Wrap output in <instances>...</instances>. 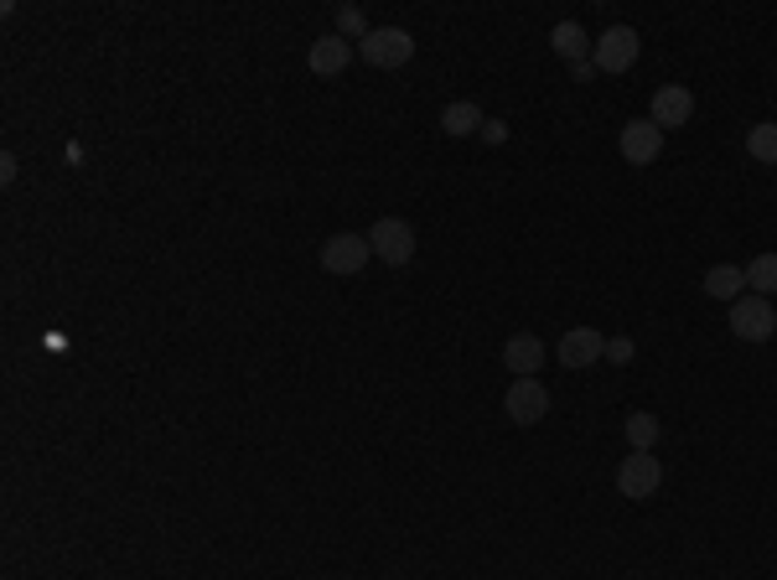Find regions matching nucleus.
I'll return each mask as SVG.
<instances>
[{"instance_id": "f257e3e1", "label": "nucleus", "mask_w": 777, "mask_h": 580, "mask_svg": "<svg viewBox=\"0 0 777 580\" xmlns=\"http://www.w3.org/2000/svg\"><path fill=\"white\" fill-rule=\"evenodd\" d=\"M358 52L368 68H404V62L415 58V37H410L404 26H374V32L358 42Z\"/></svg>"}, {"instance_id": "f03ea898", "label": "nucleus", "mask_w": 777, "mask_h": 580, "mask_svg": "<svg viewBox=\"0 0 777 580\" xmlns=\"http://www.w3.org/2000/svg\"><path fill=\"white\" fill-rule=\"evenodd\" d=\"M638 32L633 26H607L597 42H591V62H597V73H627L633 62H638Z\"/></svg>"}, {"instance_id": "7ed1b4c3", "label": "nucleus", "mask_w": 777, "mask_h": 580, "mask_svg": "<svg viewBox=\"0 0 777 580\" xmlns=\"http://www.w3.org/2000/svg\"><path fill=\"white\" fill-rule=\"evenodd\" d=\"M368 249H374L384 264L404 270V264L415 260V228H410L404 218H379L374 228H368Z\"/></svg>"}, {"instance_id": "20e7f679", "label": "nucleus", "mask_w": 777, "mask_h": 580, "mask_svg": "<svg viewBox=\"0 0 777 580\" xmlns=\"http://www.w3.org/2000/svg\"><path fill=\"white\" fill-rule=\"evenodd\" d=\"M658 487H663V461L654 451H633V457L617 466V493L622 498H654Z\"/></svg>"}, {"instance_id": "39448f33", "label": "nucleus", "mask_w": 777, "mask_h": 580, "mask_svg": "<svg viewBox=\"0 0 777 580\" xmlns=\"http://www.w3.org/2000/svg\"><path fill=\"white\" fill-rule=\"evenodd\" d=\"M731 332H737L741 342H767L777 338V311L767 296H741L737 306H731Z\"/></svg>"}, {"instance_id": "423d86ee", "label": "nucleus", "mask_w": 777, "mask_h": 580, "mask_svg": "<svg viewBox=\"0 0 777 580\" xmlns=\"http://www.w3.org/2000/svg\"><path fill=\"white\" fill-rule=\"evenodd\" d=\"M503 410H508V421L514 425H539L544 415H550V389H544L539 379H514L508 383Z\"/></svg>"}, {"instance_id": "0eeeda50", "label": "nucleus", "mask_w": 777, "mask_h": 580, "mask_svg": "<svg viewBox=\"0 0 777 580\" xmlns=\"http://www.w3.org/2000/svg\"><path fill=\"white\" fill-rule=\"evenodd\" d=\"M368 239L363 234H332V239L321 244V270L327 275H358L363 264H368Z\"/></svg>"}, {"instance_id": "6e6552de", "label": "nucleus", "mask_w": 777, "mask_h": 580, "mask_svg": "<svg viewBox=\"0 0 777 580\" xmlns=\"http://www.w3.org/2000/svg\"><path fill=\"white\" fill-rule=\"evenodd\" d=\"M648 120L658 125V130H679V125L695 120V94L684 88V83H663V88H654V109H648Z\"/></svg>"}, {"instance_id": "1a4fd4ad", "label": "nucleus", "mask_w": 777, "mask_h": 580, "mask_svg": "<svg viewBox=\"0 0 777 580\" xmlns=\"http://www.w3.org/2000/svg\"><path fill=\"white\" fill-rule=\"evenodd\" d=\"M617 145H622V156L633 161V166H654V161L663 156V130H658V125L643 115V120L622 125V141Z\"/></svg>"}, {"instance_id": "9d476101", "label": "nucleus", "mask_w": 777, "mask_h": 580, "mask_svg": "<svg viewBox=\"0 0 777 580\" xmlns=\"http://www.w3.org/2000/svg\"><path fill=\"white\" fill-rule=\"evenodd\" d=\"M597 358H607V338H601L597 327H570L560 338V363L565 368H591Z\"/></svg>"}, {"instance_id": "9b49d317", "label": "nucleus", "mask_w": 777, "mask_h": 580, "mask_svg": "<svg viewBox=\"0 0 777 580\" xmlns=\"http://www.w3.org/2000/svg\"><path fill=\"white\" fill-rule=\"evenodd\" d=\"M306 62H311L317 79H338L342 68L353 62V42L338 37V32H332V37H317L311 42V52H306Z\"/></svg>"}, {"instance_id": "f8f14e48", "label": "nucleus", "mask_w": 777, "mask_h": 580, "mask_svg": "<svg viewBox=\"0 0 777 580\" xmlns=\"http://www.w3.org/2000/svg\"><path fill=\"white\" fill-rule=\"evenodd\" d=\"M503 363H508V374H518V379H534L539 368H544V342H539L534 332H518V338H508V347H503Z\"/></svg>"}, {"instance_id": "ddd939ff", "label": "nucleus", "mask_w": 777, "mask_h": 580, "mask_svg": "<svg viewBox=\"0 0 777 580\" xmlns=\"http://www.w3.org/2000/svg\"><path fill=\"white\" fill-rule=\"evenodd\" d=\"M741 291H746V264H716V270L705 275V296L726 300V306H737Z\"/></svg>"}, {"instance_id": "4468645a", "label": "nucleus", "mask_w": 777, "mask_h": 580, "mask_svg": "<svg viewBox=\"0 0 777 580\" xmlns=\"http://www.w3.org/2000/svg\"><path fill=\"white\" fill-rule=\"evenodd\" d=\"M550 42H555V52L570 62V68H576V62H586V52H591V37L580 32L576 21H560L555 32H550Z\"/></svg>"}, {"instance_id": "2eb2a0df", "label": "nucleus", "mask_w": 777, "mask_h": 580, "mask_svg": "<svg viewBox=\"0 0 777 580\" xmlns=\"http://www.w3.org/2000/svg\"><path fill=\"white\" fill-rule=\"evenodd\" d=\"M440 125H446V135H472V130H482V109L472 99H457V104H446L440 109Z\"/></svg>"}, {"instance_id": "dca6fc26", "label": "nucleus", "mask_w": 777, "mask_h": 580, "mask_svg": "<svg viewBox=\"0 0 777 580\" xmlns=\"http://www.w3.org/2000/svg\"><path fill=\"white\" fill-rule=\"evenodd\" d=\"M746 156L762 166H777V120H762L746 130Z\"/></svg>"}, {"instance_id": "f3484780", "label": "nucleus", "mask_w": 777, "mask_h": 580, "mask_svg": "<svg viewBox=\"0 0 777 580\" xmlns=\"http://www.w3.org/2000/svg\"><path fill=\"white\" fill-rule=\"evenodd\" d=\"M746 291H752V296H767V300H773V291H777V255H773V249L746 264Z\"/></svg>"}, {"instance_id": "a211bd4d", "label": "nucleus", "mask_w": 777, "mask_h": 580, "mask_svg": "<svg viewBox=\"0 0 777 580\" xmlns=\"http://www.w3.org/2000/svg\"><path fill=\"white\" fill-rule=\"evenodd\" d=\"M627 440H633V451H654L658 415H648V410H633V415H627Z\"/></svg>"}, {"instance_id": "6ab92c4d", "label": "nucleus", "mask_w": 777, "mask_h": 580, "mask_svg": "<svg viewBox=\"0 0 777 580\" xmlns=\"http://www.w3.org/2000/svg\"><path fill=\"white\" fill-rule=\"evenodd\" d=\"M368 32H374V26L363 21V11H358V5H338V37H348V42H363V37H368Z\"/></svg>"}, {"instance_id": "aec40b11", "label": "nucleus", "mask_w": 777, "mask_h": 580, "mask_svg": "<svg viewBox=\"0 0 777 580\" xmlns=\"http://www.w3.org/2000/svg\"><path fill=\"white\" fill-rule=\"evenodd\" d=\"M633 353H638V347H633V338H612V342H607V358H612V363H633Z\"/></svg>"}]
</instances>
